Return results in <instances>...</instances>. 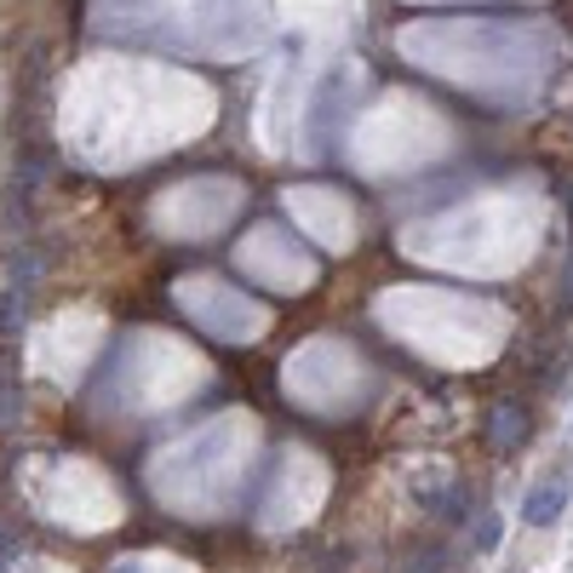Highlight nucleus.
Returning <instances> with one entry per match:
<instances>
[{
    "mask_svg": "<svg viewBox=\"0 0 573 573\" xmlns=\"http://www.w3.org/2000/svg\"><path fill=\"white\" fill-rule=\"evenodd\" d=\"M35 282H41V253L18 247L12 264H7V287H0V333L18 339L23 316H30V298H35Z\"/></svg>",
    "mask_w": 573,
    "mask_h": 573,
    "instance_id": "obj_1",
    "label": "nucleus"
},
{
    "mask_svg": "<svg viewBox=\"0 0 573 573\" xmlns=\"http://www.w3.org/2000/svg\"><path fill=\"white\" fill-rule=\"evenodd\" d=\"M534 425H528V408L522 402H493L488 413V447L493 454H516V447H528Z\"/></svg>",
    "mask_w": 573,
    "mask_h": 573,
    "instance_id": "obj_2",
    "label": "nucleus"
},
{
    "mask_svg": "<svg viewBox=\"0 0 573 573\" xmlns=\"http://www.w3.org/2000/svg\"><path fill=\"white\" fill-rule=\"evenodd\" d=\"M562 511H568V482H562V477L539 482L528 500H522V522H528V528H557Z\"/></svg>",
    "mask_w": 573,
    "mask_h": 573,
    "instance_id": "obj_3",
    "label": "nucleus"
},
{
    "mask_svg": "<svg viewBox=\"0 0 573 573\" xmlns=\"http://www.w3.org/2000/svg\"><path fill=\"white\" fill-rule=\"evenodd\" d=\"M18 413H23V396L12 379H0V431H12L18 425Z\"/></svg>",
    "mask_w": 573,
    "mask_h": 573,
    "instance_id": "obj_4",
    "label": "nucleus"
},
{
    "mask_svg": "<svg viewBox=\"0 0 573 573\" xmlns=\"http://www.w3.org/2000/svg\"><path fill=\"white\" fill-rule=\"evenodd\" d=\"M500 545V516H482V528H477V551H493Z\"/></svg>",
    "mask_w": 573,
    "mask_h": 573,
    "instance_id": "obj_5",
    "label": "nucleus"
},
{
    "mask_svg": "<svg viewBox=\"0 0 573 573\" xmlns=\"http://www.w3.org/2000/svg\"><path fill=\"white\" fill-rule=\"evenodd\" d=\"M7 562H12V534L0 528V573H7Z\"/></svg>",
    "mask_w": 573,
    "mask_h": 573,
    "instance_id": "obj_6",
    "label": "nucleus"
}]
</instances>
